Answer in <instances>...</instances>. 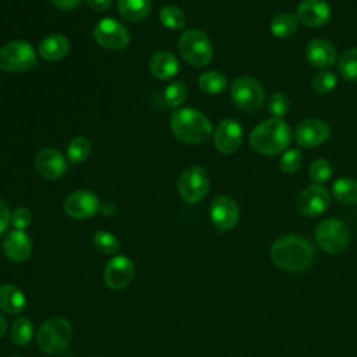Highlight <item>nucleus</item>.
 Masks as SVG:
<instances>
[{"mask_svg": "<svg viewBox=\"0 0 357 357\" xmlns=\"http://www.w3.org/2000/svg\"><path fill=\"white\" fill-rule=\"evenodd\" d=\"M332 192L335 198L342 204H356L357 202V181L349 177L337 178L332 185Z\"/></svg>", "mask_w": 357, "mask_h": 357, "instance_id": "bb28decb", "label": "nucleus"}, {"mask_svg": "<svg viewBox=\"0 0 357 357\" xmlns=\"http://www.w3.org/2000/svg\"><path fill=\"white\" fill-rule=\"evenodd\" d=\"M10 220H11L10 208L3 199H0V234H3L6 231Z\"/></svg>", "mask_w": 357, "mask_h": 357, "instance_id": "58836bf2", "label": "nucleus"}, {"mask_svg": "<svg viewBox=\"0 0 357 357\" xmlns=\"http://www.w3.org/2000/svg\"><path fill=\"white\" fill-rule=\"evenodd\" d=\"M82 0H52V3L60 10H74L81 4Z\"/></svg>", "mask_w": 357, "mask_h": 357, "instance_id": "ea45409f", "label": "nucleus"}, {"mask_svg": "<svg viewBox=\"0 0 357 357\" xmlns=\"http://www.w3.org/2000/svg\"><path fill=\"white\" fill-rule=\"evenodd\" d=\"M89 153H91V142L85 137L73 138L67 146V158L74 165L85 162Z\"/></svg>", "mask_w": 357, "mask_h": 357, "instance_id": "c756f323", "label": "nucleus"}, {"mask_svg": "<svg viewBox=\"0 0 357 357\" xmlns=\"http://www.w3.org/2000/svg\"><path fill=\"white\" fill-rule=\"evenodd\" d=\"M93 245L95 248L102 252V254H116L120 248V241L119 238L110 233V231H106V230H99L93 234Z\"/></svg>", "mask_w": 357, "mask_h": 357, "instance_id": "2f4dec72", "label": "nucleus"}, {"mask_svg": "<svg viewBox=\"0 0 357 357\" xmlns=\"http://www.w3.org/2000/svg\"><path fill=\"white\" fill-rule=\"evenodd\" d=\"M6 331H7V321H6L4 315L0 312V337H3Z\"/></svg>", "mask_w": 357, "mask_h": 357, "instance_id": "37998d69", "label": "nucleus"}, {"mask_svg": "<svg viewBox=\"0 0 357 357\" xmlns=\"http://www.w3.org/2000/svg\"><path fill=\"white\" fill-rule=\"evenodd\" d=\"M178 52L181 57L194 67H205L213 56L212 43L208 35L197 28L187 29L178 39Z\"/></svg>", "mask_w": 357, "mask_h": 357, "instance_id": "39448f33", "label": "nucleus"}, {"mask_svg": "<svg viewBox=\"0 0 357 357\" xmlns=\"http://www.w3.org/2000/svg\"><path fill=\"white\" fill-rule=\"evenodd\" d=\"M73 339V326L64 317H52L46 319L36 333L38 347L46 354H60Z\"/></svg>", "mask_w": 357, "mask_h": 357, "instance_id": "20e7f679", "label": "nucleus"}, {"mask_svg": "<svg viewBox=\"0 0 357 357\" xmlns=\"http://www.w3.org/2000/svg\"><path fill=\"white\" fill-rule=\"evenodd\" d=\"M331 135V127L318 119H305L296 128V139L298 145L311 148L321 145Z\"/></svg>", "mask_w": 357, "mask_h": 357, "instance_id": "dca6fc26", "label": "nucleus"}, {"mask_svg": "<svg viewBox=\"0 0 357 357\" xmlns=\"http://www.w3.org/2000/svg\"><path fill=\"white\" fill-rule=\"evenodd\" d=\"M177 188L184 201L190 204L199 202L209 190V176L204 167L190 166L180 174Z\"/></svg>", "mask_w": 357, "mask_h": 357, "instance_id": "6e6552de", "label": "nucleus"}, {"mask_svg": "<svg viewBox=\"0 0 357 357\" xmlns=\"http://www.w3.org/2000/svg\"><path fill=\"white\" fill-rule=\"evenodd\" d=\"M243 141L241 126L233 119L222 120L213 132L215 148L220 153H233L238 149Z\"/></svg>", "mask_w": 357, "mask_h": 357, "instance_id": "4468645a", "label": "nucleus"}, {"mask_svg": "<svg viewBox=\"0 0 357 357\" xmlns=\"http://www.w3.org/2000/svg\"><path fill=\"white\" fill-rule=\"evenodd\" d=\"M117 8L121 17L131 22H138L148 15L151 0H117Z\"/></svg>", "mask_w": 357, "mask_h": 357, "instance_id": "b1692460", "label": "nucleus"}, {"mask_svg": "<svg viewBox=\"0 0 357 357\" xmlns=\"http://www.w3.org/2000/svg\"><path fill=\"white\" fill-rule=\"evenodd\" d=\"M307 60L310 64L318 68H326L335 64L336 61V49L335 46L324 39V38H317L312 39L305 49Z\"/></svg>", "mask_w": 357, "mask_h": 357, "instance_id": "aec40b11", "label": "nucleus"}, {"mask_svg": "<svg viewBox=\"0 0 357 357\" xmlns=\"http://www.w3.org/2000/svg\"><path fill=\"white\" fill-rule=\"evenodd\" d=\"M308 174L315 183H325L332 176V166L326 159H315L310 165Z\"/></svg>", "mask_w": 357, "mask_h": 357, "instance_id": "f704fd0d", "label": "nucleus"}, {"mask_svg": "<svg viewBox=\"0 0 357 357\" xmlns=\"http://www.w3.org/2000/svg\"><path fill=\"white\" fill-rule=\"evenodd\" d=\"M11 223L14 229L24 230L31 225V212L26 208H17L11 213Z\"/></svg>", "mask_w": 357, "mask_h": 357, "instance_id": "4c0bfd02", "label": "nucleus"}, {"mask_svg": "<svg viewBox=\"0 0 357 357\" xmlns=\"http://www.w3.org/2000/svg\"><path fill=\"white\" fill-rule=\"evenodd\" d=\"M96 357H99V356H96Z\"/></svg>", "mask_w": 357, "mask_h": 357, "instance_id": "a18cd8bd", "label": "nucleus"}, {"mask_svg": "<svg viewBox=\"0 0 357 357\" xmlns=\"http://www.w3.org/2000/svg\"><path fill=\"white\" fill-rule=\"evenodd\" d=\"M149 70L158 79H170L178 73V61L172 52L158 50L151 56Z\"/></svg>", "mask_w": 357, "mask_h": 357, "instance_id": "4be33fe9", "label": "nucleus"}, {"mask_svg": "<svg viewBox=\"0 0 357 357\" xmlns=\"http://www.w3.org/2000/svg\"><path fill=\"white\" fill-rule=\"evenodd\" d=\"M337 71L344 79L357 82V47L349 49L340 56Z\"/></svg>", "mask_w": 357, "mask_h": 357, "instance_id": "c85d7f7f", "label": "nucleus"}, {"mask_svg": "<svg viewBox=\"0 0 357 357\" xmlns=\"http://www.w3.org/2000/svg\"><path fill=\"white\" fill-rule=\"evenodd\" d=\"M227 85V81L223 74L215 70H209L202 73L198 77V86L204 93L208 95H216L220 93Z\"/></svg>", "mask_w": 357, "mask_h": 357, "instance_id": "a878e982", "label": "nucleus"}, {"mask_svg": "<svg viewBox=\"0 0 357 357\" xmlns=\"http://www.w3.org/2000/svg\"><path fill=\"white\" fill-rule=\"evenodd\" d=\"M297 25H298V20L296 15L290 13H280L272 18L271 32L273 36L279 39H286L296 32Z\"/></svg>", "mask_w": 357, "mask_h": 357, "instance_id": "393cba45", "label": "nucleus"}, {"mask_svg": "<svg viewBox=\"0 0 357 357\" xmlns=\"http://www.w3.org/2000/svg\"><path fill=\"white\" fill-rule=\"evenodd\" d=\"M85 1L95 11H106L112 4V0H85Z\"/></svg>", "mask_w": 357, "mask_h": 357, "instance_id": "a19ab883", "label": "nucleus"}, {"mask_svg": "<svg viewBox=\"0 0 357 357\" xmlns=\"http://www.w3.org/2000/svg\"><path fill=\"white\" fill-rule=\"evenodd\" d=\"M70 50L68 39L61 33H52L45 36L38 45V53L43 60L57 61L66 57Z\"/></svg>", "mask_w": 357, "mask_h": 357, "instance_id": "412c9836", "label": "nucleus"}, {"mask_svg": "<svg viewBox=\"0 0 357 357\" xmlns=\"http://www.w3.org/2000/svg\"><path fill=\"white\" fill-rule=\"evenodd\" d=\"M297 20L310 28L325 25L331 18V8L324 0H303L297 7Z\"/></svg>", "mask_w": 357, "mask_h": 357, "instance_id": "a211bd4d", "label": "nucleus"}, {"mask_svg": "<svg viewBox=\"0 0 357 357\" xmlns=\"http://www.w3.org/2000/svg\"><path fill=\"white\" fill-rule=\"evenodd\" d=\"M33 335V326L28 317H18L10 329V336L13 343L17 346H25L31 342Z\"/></svg>", "mask_w": 357, "mask_h": 357, "instance_id": "cd10ccee", "label": "nucleus"}, {"mask_svg": "<svg viewBox=\"0 0 357 357\" xmlns=\"http://www.w3.org/2000/svg\"><path fill=\"white\" fill-rule=\"evenodd\" d=\"M10 357H20V356H10Z\"/></svg>", "mask_w": 357, "mask_h": 357, "instance_id": "c03bdc74", "label": "nucleus"}, {"mask_svg": "<svg viewBox=\"0 0 357 357\" xmlns=\"http://www.w3.org/2000/svg\"><path fill=\"white\" fill-rule=\"evenodd\" d=\"M99 212L105 216H113L116 215L117 212V205L112 201H106V202H102L100 206H99Z\"/></svg>", "mask_w": 357, "mask_h": 357, "instance_id": "79ce46f5", "label": "nucleus"}, {"mask_svg": "<svg viewBox=\"0 0 357 357\" xmlns=\"http://www.w3.org/2000/svg\"><path fill=\"white\" fill-rule=\"evenodd\" d=\"M337 84V78L336 75L329 71V70H322L319 73H317L314 77H312V81H311V86L312 89L317 92V93H321V95H325V93H329L335 89Z\"/></svg>", "mask_w": 357, "mask_h": 357, "instance_id": "473e14b6", "label": "nucleus"}, {"mask_svg": "<svg viewBox=\"0 0 357 357\" xmlns=\"http://www.w3.org/2000/svg\"><path fill=\"white\" fill-rule=\"evenodd\" d=\"M159 20L169 29H181L185 25L184 13L173 4H166L162 7L159 11Z\"/></svg>", "mask_w": 357, "mask_h": 357, "instance_id": "7c9ffc66", "label": "nucleus"}, {"mask_svg": "<svg viewBox=\"0 0 357 357\" xmlns=\"http://www.w3.org/2000/svg\"><path fill=\"white\" fill-rule=\"evenodd\" d=\"M230 96L243 112H254L262 106L265 93L262 85L251 77H238L230 85Z\"/></svg>", "mask_w": 357, "mask_h": 357, "instance_id": "0eeeda50", "label": "nucleus"}, {"mask_svg": "<svg viewBox=\"0 0 357 357\" xmlns=\"http://www.w3.org/2000/svg\"><path fill=\"white\" fill-rule=\"evenodd\" d=\"M35 169L42 177L56 180L66 173L67 162L57 149L45 148L35 156Z\"/></svg>", "mask_w": 357, "mask_h": 357, "instance_id": "f3484780", "label": "nucleus"}, {"mask_svg": "<svg viewBox=\"0 0 357 357\" xmlns=\"http://www.w3.org/2000/svg\"><path fill=\"white\" fill-rule=\"evenodd\" d=\"M170 128L173 135L184 144H204L212 135V123L209 119L190 107L177 109L170 119Z\"/></svg>", "mask_w": 357, "mask_h": 357, "instance_id": "f03ea898", "label": "nucleus"}, {"mask_svg": "<svg viewBox=\"0 0 357 357\" xmlns=\"http://www.w3.org/2000/svg\"><path fill=\"white\" fill-rule=\"evenodd\" d=\"M3 251L10 261L24 262L31 255L32 241L24 230L14 229L6 236L3 241Z\"/></svg>", "mask_w": 357, "mask_h": 357, "instance_id": "6ab92c4d", "label": "nucleus"}, {"mask_svg": "<svg viewBox=\"0 0 357 357\" xmlns=\"http://www.w3.org/2000/svg\"><path fill=\"white\" fill-rule=\"evenodd\" d=\"M26 305V298L22 290L11 283L0 286V308L1 311L14 315L24 311Z\"/></svg>", "mask_w": 357, "mask_h": 357, "instance_id": "5701e85b", "label": "nucleus"}, {"mask_svg": "<svg viewBox=\"0 0 357 357\" xmlns=\"http://www.w3.org/2000/svg\"><path fill=\"white\" fill-rule=\"evenodd\" d=\"M301 160H303V156H301V152L296 148L293 149H289L283 153L280 162H279V167L283 173H294L298 170L300 165H301Z\"/></svg>", "mask_w": 357, "mask_h": 357, "instance_id": "c9c22d12", "label": "nucleus"}, {"mask_svg": "<svg viewBox=\"0 0 357 357\" xmlns=\"http://www.w3.org/2000/svg\"><path fill=\"white\" fill-rule=\"evenodd\" d=\"M100 201L98 195L89 190H78L71 192L64 201V212L74 219H88L99 212Z\"/></svg>", "mask_w": 357, "mask_h": 357, "instance_id": "ddd939ff", "label": "nucleus"}, {"mask_svg": "<svg viewBox=\"0 0 357 357\" xmlns=\"http://www.w3.org/2000/svg\"><path fill=\"white\" fill-rule=\"evenodd\" d=\"M135 275L134 264L126 255H116L110 258L103 268L105 284L113 290L126 289Z\"/></svg>", "mask_w": 357, "mask_h": 357, "instance_id": "9b49d317", "label": "nucleus"}, {"mask_svg": "<svg viewBox=\"0 0 357 357\" xmlns=\"http://www.w3.org/2000/svg\"><path fill=\"white\" fill-rule=\"evenodd\" d=\"M290 138L291 132L287 123L279 117H272L262 121L252 130L250 144L258 153L275 156L286 151L290 144Z\"/></svg>", "mask_w": 357, "mask_h": 357, "instance_id": "7ed1b4c3", "label": "nucleus"}, {"mask_svg": "<svg viewBox=\"0 0 357 357\" xmlns=\"http://www.w3.org/2000/svg\"><path fill=\"white\" fill-rule=\"evenodd\" d=\"M315 240L324 251L337 254L347 247L349 230L342 220L326 219L317 226Z\"/></svg>", "mask_w": 357, "mask_h": 357, "instance_id": "1a4fd4ad", "label": "nucleus"}, {"mask_svg": "<svg viewBox=\"0 0 357 357\" xmlns=\"http://www.w3.org/2000/svg\"><path fill=\"white\" fill-rule=\"evenodd\" d=\"M209 215L213 225L220 230H229L238 222V206L236 201L227 195L216 197L209 206Z\"/></svg>", "mask_w": 357, "mask_h": 357, "instance_id": "2eb2a0df", "label": "nucleus"}, {"mask_svg": "<svg viewBox=\"0 0 357 357\" xmlns=\"http://www.w3.org/2000/svg\"><path fill=\"white\" fill-rule=\"evenodd\" d=\"M187 86L180 82V81H176V82H172L166 86L165 92H163V100L167 106H178L181 105L185 98H187Z\"/></svg>", "mask_w": 357, "mask_h": 357, "instance_id": "72a5a7b5", "label": "nucleus"}, {"mask_svg": "<svg viewBox=\"0 0 357 357\" xmlns=\"http://www.w3.org/2000/svg\"><path fill=\"white\" fill-rule=\"evenodd\" d=\"M273 264L284 271L297 272L305 269L314 258V250L308 240L297 234L279 237L271 247Z\"/></svg>", "mask_w": 357, "mask_h": 357, "instance_id": "f257e3e1", "label": "nucleus"}, {"mask_svg": "<svg viewBox=\"0 0 357 357\" xmlns=\"http://www.w3.org/2000/svg\"><path fill=\"white\" fill-rule=\"evenodd\" d=\"M92 33L95 40L109 50H121L130 43V32L121 22L113 18L100 20L93 26Z\"/></svg>", "mask_w": 357, "mask_h": 357, "instance_id": "9d476101", "label": "nucleus"}, {"mask_svg": "<svg viewBox=\"0 0 357 357\" xmlns=\"http://www.w3.org/2000/svg\"><path fill=\"white\" fill-rule=\"evenodd\" d=\"M331 204L328 190L321 184H311L305 187L297 197L296 205L300 213L305 216H317L324 213Z\"/></svg>", "mask_w": 357, "mask_h": 357, "instance_id": "f8f14e48", "label": "nucleus"}, {"mask_svg": "<svg viewBox=\"0 0 357 357\" xmlns=\"http://www.w3.org/2000/svg\"><path fill=\"white\" fill-rule=\"evenodd\" d=\"M290 109V100L284 93H273L268 99V110L273 117H283Z\"/></svg>", "mask_w": 357, "mask_h": 357, "instance_id": "e433bc0d", "label": "nucleus"}, {"mask_svg": "<svg viewBox=\"0 0 357 357\" xmlns=\"http://www.w3.org/2000/svg\"><path fill=\"white\" fill-rule=\"evenodd\" d=\"M36 66V52L25 40H14L0 49V70L24 73Z\"/></svg>", "mask_w": 357, "mask_h": 357, "instance_id": "423d86ee", "label": "nucleus"}]
</instances>
